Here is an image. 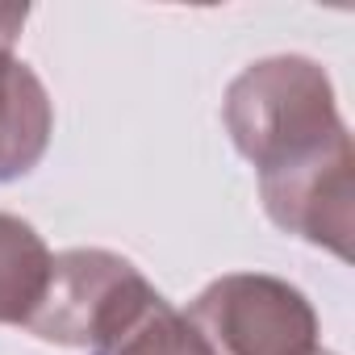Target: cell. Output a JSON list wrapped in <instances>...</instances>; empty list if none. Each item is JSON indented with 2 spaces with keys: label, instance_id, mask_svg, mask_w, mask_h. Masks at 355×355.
<instances>
[{
  "label": "cell",
  "instance_id": "cell-1",
  "mask_svg": "<svg viewBox=\"0 0 355 355\" xmlns=\"http://www.w3.org/2000/svg\"><path fill=\"white\" fill-rule=\"evenodd\" d=\"M222 121L259 180L297 171L351 142L326 67L305 55H272L243 67L226 88Z\"/></svg>",
  "mask_w": 355,
  "mask_h": 355
},
{
  "label": "cell",
  "instance_id": "cell-2",
  "mask_svg": "<svg viewBox=\"0 0 355 355\" xmlns=\"http://www.w3.org/2000/svg\"><path fill=\"white\" fill-rule=\"evenodd\" d=\"M159 301L150 280L117 251L71 247L55 255L51 284L26 330L55 347L109 355Z\"/></svg>",
  "mask_w": 355,
  "mask_h": 355
},
{
  "label": "cell",
  "instance_id": "cell-3",
  "mask_svg": "<svg viewBox=\"0 0 355 355\" xmlns=\"http://www.w3.org/2000/svg\"><path fill=\"white\" fill-rule=\"evenodd\" d=\"M189 326L209 355H313L318 313L309 297L268 272H230L209 280L193 305Z\"/></svg>",
  "mask_w": 355,
  "mask_h": 355
},
{
  "label": "cell",
  "instance_id": "cell-4",
  "mask_svg": "<svg viewBox=\"0 0 355 355\" xmlns=\"http://www.w3.org/2000/svg\"><path fill=\"white\" fill-rule=\"evenodd\" d=\"M259 201H263V214L284 234H297L309 247L351 259V230H355V150L351 142L297 171L263 175Z\"/></svg>",
  "mask_w": 355,
  "mask_h": 355
},
{
  "label": "cell",
  "instance_id": "cell-5",
  "mask_svg": "<svg viewBox=\"0 0 355 355\" xmlns=\"http://www.w3.org/2000/svg\"><path fill=\"white\" fill-rule=\"evenodd\" d=\"M26 5H0V184L30 175L55 134V105L30 63L13 55Z\"/></svg>",
  "mask_w": 355,
  "mask_h": 355
},
{
  "label": "cell",
  "instance_id": "cell-6",
  "mask_svg": "<svg viewBox=\"0 0 355 355\" xmlns=\"http://www.w3.org/2000/svg\"><path fill=\"white\" fill-rule=\"evenodd\" d=\"M51 247L42 234L17 218L0 214V326H26L51 284Z\"/></svg>",
  "mask_w": 355,
  "mask_h": 355
},
{
  "label": "cell",
  "instance_id": "cell-7",
  "mask_svg": "<svg viewBox=\"0 0 355 355\" xmlns=\"http://www.w3.org/2000/svg\"><path fill=\"white\" fill-rule=\"evenodd\" d=\"M109 355H209L201 334L189 326L180 309H171L163 297L146 309V318L109 351Z\"/></svg>",
  "mask_w": 355,
  "mask_h": 355
},
{
  "label": "cell",
  "instance_id": "cell-8",
  "mask_svg": "<svg viewBox=\"0 0 355 355\" xmlns=\"http://www.w3.org/2000/svg\"><path fill=\"white\" fill-rule=\"evenodd\" d=\"M313 355H334V351H313Z\"/></svg>",
  "mask_w": 355,
  "mask_h": 355
}]
</instances>
